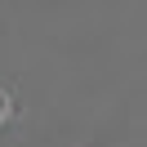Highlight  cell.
Returning <instances> with one entry per match:
<instances>
[{
	"label": "cell",
	"instance_id": "obj_1",
	"mask_svg": "<svg viewBox=\"0 0 147 147\" xmlns=\"http://www.w3.org/2000/svg\"><path fill=\"white\" fill-rule=\"evenodd\" d=\"M9 111H13V107H9V94H5V89H0V120H5V116H9Z\"/></svg>",
	"mask_w": 147,
	"mask_h": 147
}]
</instances>
